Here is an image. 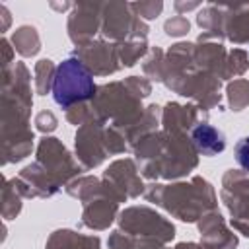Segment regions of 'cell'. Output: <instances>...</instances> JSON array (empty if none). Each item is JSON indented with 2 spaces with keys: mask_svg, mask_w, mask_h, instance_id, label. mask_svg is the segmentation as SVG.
Masks as SVG:
<instances>
[{
  "mask_svg": "<svg viewBox=\"0 0 249 249\" xmlns=\"http://www.w3.org/2000/svg\"><path fill=\"white\" fill-rule=\"evenodd\" d=\"M31 74L23 62L2 70V165L21 161L33 150Z\"/></svg>",
  "mask_w": 249,
  "mask_h": 249,
  "instance_id": "cell-1",
  "label": "cell"
},
{
  "mask_svg": "<svg viewBox=\"0 0 249 249\" xmlns=\"http://www.w3.org/2000/svg\"><path fill=\"white\" fill-rule=\"evenodd\" d=\"M220 196L231 216V228L249 237V171L228 169L222 177Z\"/></svg>",
  "mask_w": 249,
  "mask_h": 249,
  "instance_id": "cell-8",
  "label": "cell"
},
{
  "mask_svg": "<svg viewBox=\"0 0 249 249\" xmlns=\"http://www.w3.org/2000/svg\"><path fill=\"white\" fill-rule=\"evenodd\" d=\"M220 86H222V80H218L216 76H212L204 70L193 68L187 74L179 76L177 80L169 82L165 88L183 95V97L193 99L195 105L202 111H210L214 107L224 111V105L220 103V99H222L220 97Z\"/></svg>",
  "mask_w": 249,
  "mask_h": 249,
  "instance_id": "cell-9",
  "label": "cell"
},
{
  "mask_svg": "<svg viewBox=\"0 0 249 249\" xmlns=\"http://www.w3.org/2000/svg\"><path fill=\"white\" fill-rule=\"evenodd\" d=\"M163 54H165V51H161L160 47H152L148 51V54L144 56L142 72L148 76V80L161 82V76H163Z\"/></svg>",
  "mask_w": 249,
  "mask_h": 249,
  "instance_id": "cell-31",
  "label": "cell"
},
{
  "mask_svg": "<svg viewBox=\"0 0 249 249\" xmlns=\"http://www.w3.org/2000/svg\"><path fill=\"white\" fill-rule=\"evenodd\" d=\"M148 25L140 19L128 2H103L101 12V37L111 43H124L130 39H146Z\"/></svg>",
  "mask_w": 249,
  "mask_h": 249,
  "instance_id": "cell-7",
  "label": "cell"
},
{
  "mask_svg": "<svg viewBox=\"0 0 249 249\" xmlns=\"http://www.w3.org/2000/svg\"><path fill=\"white\" fill-rule=\"evenodd\" d=\"M72 56L82 60L93 76H109L123 68L119 58V45L105 39H95L84 47H76Z\"/></svg>",
  "mask_w": 249,
  "mask_h": 249,
  "instance_id": "cell-14",
  "label": "cell"
},
{
  "mask_svg": "<svg viewBox=\"0 0 249 249\" xmlns=\"http://www.w3.org/2000/svg\"><path fill=\"white\" fill-rule=\"evenodd\" d=\"M76 160L84 169H93L105 161L109 156L105 150V123L93 121L82 124L74 136Z\"/></svg>",
  "mask_w": 249,
  "mask_h": 249,
  "instance_id": "cell-15",
  "label": "cell"
},
{
  "mask_svg": "<svg viewBox=\"0 0 249 249\" xmlns=\"http://www.w3.org/2000/svg\"><path fill=\"white\" fill-rule=\"evenodd\" d=\"M119 204L121 202L113 195L111 187L101 177V189L82 202L84 210H82L80 226L95 231L107 230L115 222V218H119Z\"/></svg>",
  "mask_w": 249,
  "mask_h": 249,
  "instance_id": "cell-11",
  "label": "cell"
},
{
  "mask_svg": "<svg viewBox=\"0 0 249 249\" xmlns=\"http://www.w3.org/2000/svg\"><path fill=\"white\" fill-rule=\"evenodd\" d=\"M196 23L202 29L198 35V43L202 41H222L224 37V4L210 2L196 14Z\"/></svg>",
  "mask_w": 249,
  "mask_h": 249,
  "instance_id": "cell-22",
  "label": "cell"
},
{
  "mask_svg": "<svg viewBox=\"0 0 249 249\" xmlns=\"http://www.w3.org/2000/svg\"><path fill=\"white\" fill-rule=\"evenodd\" d=\"M228 60V51L220 41H202L195 45V66L204 70L218 80H224V68Z\"/></svg>",
  "mask_w": 249,
  "mask_h": 249,
  "instance_id": "cell-19",
  "label": "cell"
},
{
  "mask_svg": "<svg viewBox=\"0 0 249 249\" xmlns=\"http://www.w3.org/2000/svg\"><path fill=\"white\" fill-rule=\"evenodd\" d=\"M200 4L198 2H173V8L179 12V16H183V12H189V10H196Z\"/></svg>",
  "mask_w": 249,
  "mask_h": 249,
  "instance_id": "cell-40",
  "label": "cell"
},
{
  "mask_svg": "<svg viewBox=\"0 0 249 249\" xmlns=\"http://www.w3.org/2000/svg\"><path fill=\"white\" fill-rule=\"evenodd\" d=\"M119 45V58H121V64L123 68H130L134 66L140 58H144L148 54V41L146 39H130V41H124V43H117Z\"/></svg>",
  "mask_w": 249,
  "mask_h": 249,
  "instance_id": "cell-27",
  "label": "cell"
},
{
  "mask_svg": "<svg viewBox=\"0 0 249 249\" xmlns=\"http://www.w3.org/2000/svg\"><path fill=\"white\" fill-rule=\"evenodd\" d=\"M101 12L103 2L72 4V12L68 16V37L76 47L95 41V35L101 33Z\"/></svg>",
  "mask_w": 249,
  "mask_h": 249,
  "instance_id": "cell-13",
  "label": "cell"
},
{
  "mask_svg": "<svg viewBox=\"0 0 249 249\" xmlns=\"http://www.w3.org/2000/svg\"><path fill=\"white\" fill-rule=\"evenodd\" d=\"M99 189H101V179L95 175H82V177H76L74 181H70L66 185V193L70 196L78 198L80 202H84L86 198L95 195Z\"/></svg>",
  "mask_w": 249,
  "mask_h": 249,
  "instance_id": "cell-28",
  "label": "cell"
},
{
  "mask_svg": "<svg viewBox=\"0 0 249 249\" xmlns=\"http://www.w3.org/2000/svg\"><path fill=\"white\" fill-rule=\"evenodd\" d=\"M126 148H128V144H126L123 132H119L113 126H105V150H107V154L117 156V154H123Z\"/></svg>",
  "mask_w": 249,
  "mask_h": 249,
  "instance_id": "cell-35",
  "label": "cell"
},
{
  "mask_svg": "<svg viewBox=\"0 0 249 249\" xmlns=\"http://www.w3.org/2000/svg\"><path fill=\"white\" fill-rule=\"evenodd\" d=\"M66 121L72 123V124H76V126L78 124L82 126V124H88V123H93V121H101V119H99L93 103L91 101H86V103H78V105L70 107L66 111Z\"/></svg>",
  "mask_w": 249,
  "mask_h": 249,
  "instance_id": "cell-33",
  "label": "cell"
},
{
  "mask_svg": "<svg viewBox=\"0 0 249 249\" xmlns=\"http://www.w3.org/2000/svg\"><path fill=\"white\" fill-rule=\"evenodd\" d=\"M160 124H161V107L156 105V103H154V105H148L146 111H144V115L140 117V121H138L132 128H128V130L124 132L126 144L132 148L140 138H144V136L156 132Z\"/></svg>",
  "mask_w": 249,
  "mask_h": 249,
  "instance_id": "cell-24",
  "label": "cell"
},
{
  "mask_svg": "<svg viewBox=\"0 0 249 249\" xmlns=\"http://www.w3.org/2000/svg\"><path fill=\"white\" fill-rule=\"evenodd\" d=\"M152 93V82L140 76H128L121 82H109L97 86L95 97L91 99L99 119L109 126L124 132L132 128L146 107H142V99Z\"/></svg>",
  "mask_w": 249,
  "mask_h": 249,
  "instance_id": "cell-3",
  "label": "cell"
},
{
  "mask_svg": "<svg viewBox=\"0 0 249 249\" xmlns=\"http://www.w3.org/2000/svg\"><path fill=\"white\" fill-rule=\"evenodd\" d=\"M233 154H235L237 165H239L243 171H249V136H243L241 140L235 142Z\"/></svg>",
  "mask_w": 249,
  "mask_h": 249,
  "instance_id": "cell-38",
  "label": "cell"
},
{
  "mask_svg": "<svg viewBox=\"0 0 249 249\" xmlns=\"http://www.w3.org/2000/svg\"><path fill=\"white\" fill-rule=\"evenodd\" d=\"M95 91H97V86L93 82V74L76 56L62 60L56 66L51 93L58 107L68 111L78 103L91 101L95 97Z\"/></svg>",
  "mask_w": 249,
  "mask_h": 249,
  "instance_id": "cell-5",
  "label": "cell"
},
{
  "mask_svg": "<svg viewBox=\"0 0 249 249\" xmlns=\"http://www.w3.org/2000/svg\"><path fill=\"white\" fill-rule=\"evenodd\" d=\"M14 189L23 196V198H47L58 193L60 185L37 163H29L25 165L18 177L10 179Z\"/></svg>",
  "mask_w": 249,
  "mask_h": 249,
  "instance_id": "cell-16",
  "label": "cell"
},
{
  "mask_svg": "<svg viewBox=\"0 0 249 249\" xmlns=\"http://www.w3.org/2000/svg\"><path fill=\"white\" fill-rule=\"evenodd\" d=\"M37 163L62 187L68 185L70 181H74L76 177H80V173L84 171V167L80 165L78 160L72 158V154L68 152V148L53 136H45L39 140L37 144Z\"/></svg>",
  "mask_w": 249,
  "mask_h": 249,
  "instance_id": "cell-10",
  "label": "cell"
},
{
  "mask_svg": "<svg viewBox=\"0 0 249 249\" xmlns=\"http://www.w3.org/2000/svg\"><path fill=\"white\" fill-rule=\"evenodd\" d=\"M45 249H101L97 235H84L74 230H56L49 235Z\"/></svg>",
  "mask_w": 249,
  "mask_h": 249,
  "instance_id": "cell-23",
  "label": "cell"
},
{
  "mask_svg": "<svg viewBox=\"0 0 249 249\" xmlns=\"http://www.w3.org/2000/svg\"><path fill=\"white\" fill-rule=\"evenodd\" d=\"M148 202L169 212L181 222H198L204 214L218 210V196L214 187L200 175L189 181H179L171 185L152 183L144 193Z\"/></svg>",
  "mask_w": 249,
  "mask_h": 249,
  "instance_id": "cell-4",
  "label": "cell"
},
{
  "mask_svg": "<svg viewBox=\"0 0 249 249\" xmlns=\"http://www.w3.org/2000/svg\"><path fill=\"white\" fill-rule=\"evenodd\" d=\"M198 107L195 103H177L169 101L161 109V128L169 132H185L189 134L193 126L198 123Z\"/></svg>",
  "mask_w": 249,
  "mask_h": 249,
  "instance_id": "cell-18",
  "label": "cell"
},
{
  "mask_svg": "<svg viewBox=\"0 0 249 249\" xmlns=\"http://www.w3.org/2000/svg\"><path fill=\"white\" fill-rule=\"evenodd\" d=\"M21 195L14 189L12 181H4V191H2V218L4 220H14L21 212Z\"/></svg>",
  "mask_w": 249,
  "mask_h": 249,
  "instance_id": "cell-30",
  "label": "cell"
},
{
  "mask_svg": "<svg viewBox=\"0 0 249 249\" xmlns=\"http://www.w3.org/2000/svg\"><path fill=\"white\" fill-rule=\"evenodd\" d=\"M198 233H200V245L204 249H235L239 239L237 235L228 228L224 216L214 210L204 214L198 222Z\"/></svg>",
  "mask_w": 249,
  "mask_h": 249,
  "instance_id": "cell-17",
  "label": "cell"
},
{
  "mask_svg": "<svg viewBox=\"0 0 249 249\" xmlns=\"http://www.w3.org/2000/svg\"><path fill=\"white\" fill-rule=\"evenodd\" d=\"M224 37L235 45L249 43V4H224Z\"/></svg>",
  "mask_w": 249,
  "mask_h": 249,
  "instance_id": "cell-21",
  "label": "cell"
},
{
  "mask_svg": "<svg viewBox=\"0 0 249 249\" xmlns=\"http://www.w3.org/2000/svg\"><path fill=\"white\" fill-rule=\"evenodd\" d=\"M56 124H58V119H56V115H54L53 111H49V109L39 111V113L35 115V126H37V130L43 132L45 136H47L49 132H53V130L56 128Z\"/></svg>",
  "mask_w": 249,
  "mask_h": 249,
  "instance_id": "cell-37",
  "label": "cell"
},
{
  "mask_svg": "<svg viewBox=\"0 0 249 249\" xmlns=\"http://www.w3.org/2000/svg\"><path fill=\"white\" fill-rule=\"evenodd\" d=\"M173 249H204L200 243H193V241H183V243H177Z\"/></svg>",
  "mask_w": 249,
  "mask_h": 249,
  "instance_id": "cell-41",
  "label": "cell"
},
{
  "mask_svg": "<svg viewBox=\"0 0 249 249\" xmlns=\"http://www.w3.org/2000/svg\"><path fill=\"white\" fill-rule=\"evenodd\" d=\"M138 171L146 179H179L198 165V154L185 132L156 130L132 146Z\"/></svg>",
  "mask_w": 249,
  "mask_h": 249,
  "instance_id": "cell-2",
  "label": "cell"
},
{
  "mask_svg": "<svg viewBox=\"0 0 249 249\" xmlns=\"http://www.w3.org/2000/svg\"><path fill=\"white\" fill-rule=\"evenodd\" d=\"M249 68V54L243 49H233L228 53L226 68H224V80H231L241 76Z\"/></svg>",
  "mask_w": 249,
  "mask_h": 249,
  "instance_id": "cell-32",
  "label": "cell"
},
{
  "mask_svg": "<svg viewBox=\"0 0 249 249\" xmlns=\"http://www.w3.org/2000/svg\"><path fill=\"white\" fill-rule=\"evenodd\" d=\"M0 14H2V19H4V25H2V31H6L8 29V25H10V12H8V8L2 4L0 6Z\"/></svg>",
  "mask_w": 249,
  "mask_h": 249,
  "instance_id": "cell-42",
  "label": "cell"
},
{
  "mask_svg": "<svg viewBox=\"0 0 249 249\" xmlns=\"http://www.w3.org/2000/svg\"><path fill=\"white\" fill-rule=\"evenodd\" d=\"M228 105L231 111H243L249 105V80L237 78L226 86Z\"/></svg>",
  "mask_w": 249,
  "mask_h": 249,
  "instance_id": "cell-29",
  "label": "cell"
},
{
  "mask_svg": "<svg viewBox=\"0 0 249 249\" xmlns=\"http://www.w3.org/2000/svg\"><path fill=\"white\" fill-rule=\"evenodd\" d=\"M130 10L140 18V19H156L161 10H163V2L160 0H148V2H128Z\"/></svg>",
  "mask_w": 249,
  "mask_h": 249,
  "instance_id": "cell-34",
  "label": "cell"
},
{
  "mask_svg": "<svg viewBox=\"0 0 249 249\" xmlns=\"http://www.w3.org/2000/svg\"><path fill=\"white\" fill-rule=\"evenodd\" d=\"M117 222L121 231L134 237L154 239L163 245L175 237V226L148 206H128L119 214Z\"/></svg>",
  "mask_w": 249,
  "mask_h": 249,
  "instance_id": "cell-6",
  "label": "cell"
},
{
  "mask_svg": "<svg viewBox=\"0 0 249 249\" xmlns=\"http://www.w3.org/2000/svg\"><path fill=\"white\" fill-rule=\"evenodd\" d=\"M54 74H56V66L51 58H41L39 62H35L33 84H35V93L37 95H47L49 91H53Z\"/></svg>",
  "mask_w": 249,
  "mask_h": 249,
  "instance_id": "cell-26",
  "label": "cell"
},
{
  "mask_svg": "<svg viewBox=\"0 0 249 249\" xmlns=\"http://www.w3.org/2000/svg\"><path fill=\"white\" fill-rule=\"evenodd\" d=\"M0 49H2V70H8L14 66V47L12 43L4 37L0 41Z\"/></svg>",
  "mask_w": 249,
  "mask_h": 249,
  "instance_id": "cell-39",
  "label": "cell"
},
{
  "mask_svg": "<svg viewBox=\"0 0 249 249\" xmlns=\"http://www.w3.org/2000/svg\"><path fill=\"white\" fill-rule=\"evenodd\" d=\"M103 181L111 187L119 202H126L128 198H138L140 195L146 193V185L140 179L138 165L130 158L113 161L103 171Z\"/></svg>",
  "mask_w": 249,
  "mask_h": 249,
  "instance_id": "cell-12",
  "label": "cell"
},
{
  "mask_svg": "<svg viewBox=\"0 0 249 249\" xmlns=\"http://www.w3.org/2000/svg\"><path fill=\"white\" fill-rule=\"evenodd\" d=\"M191 136V142L196 150L198 156H204V158H212V156H218L226 150V136L220 128L212 126L210 123L202 121V123H196L193 126V130L189 132Z\"/></svg>",
  "mask_w": 249,
  "mask_h": 249,
  "instance_id": "cell-20",
  "label": "cell"
},
{
  "mask_svg": "<svg viewBox=\"0 0 249 249\" xmlns=\"http://www.w3.org/2000/svg\"><path fill=\"white\" fill-rule=\"evenodd\" d=\"M10 43L14 45V51H18L21 56H35L41 51V37L33 25H19L14 33Z\"/></svg>",
  "mask_w": 249,
  "mask_h": 249,
  "instance_id": "cell-25",
  "label": "cell"
},
{
  "mask_svg": "<svg viewBox=\"0 0 249 249\" xmlns=\"http://www.w3.org/2000/svg\"><path fill=\"white\" fill-rule=\"evenodd\" d=\"M191 29V23L185 16H173L169 18L165 23H163V31L165 35L169 37H181V35H187Z\"/></svg>",
  "mask_w": 249,
  "mask_h": 249,
  "instance_id": "cell-36",
  "label": "cell"
}]
</instances>
